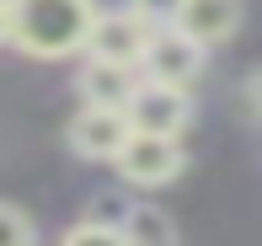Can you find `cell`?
<instances>
[{
  "instance_id": "obj_7",
  "label": "cell",
  "mask_w": 262,
  "mask_h": 246,
  "mask_svg": "<svg viewBox=\"0 0 262 246\" xmlns=\"http://www.w3.org/2000/svg\"><path fill=\"white\" fill-rule=\"evenodd\" d=\"M171 27L187 32L198 49H214V43L235 38V27H241V0H182Z\"/></svg>"
},
{
  "instance_id": "obj_9",
  "label": "cell",
  "mask_w": 262,
  "mask_h": 246,
  "mask_svg": "<svg viewBox=\"0 0 262 246\" xmlns=\"http://www.w3.org/2000/svg\"><path fill=\"white\" fill-rule=\"evenodd\" d=\"M118 236H123V246H177V225H171L166 209L134 204L123 214V225H118Z\"/></svg>"
},
{
  "instance_id": "obj_13",
  "label": "cell",
  "mask_w": 262,
  "mask_h": 246,
  "mask_svg": "<svg viewBox=\"0 0 262 246\" xmlns=\"http://www.w3.org/2000/svg\"><path fill=\"white\" fill-rule=\"evenodd\" d=\"M59 246H123V236H118V230H107V225H86V219H80V225L70 230Z\"/></svg>"
},
{
  "instance_id": "obj_12",
  "label": "cell",
  "mask_w": 262,
  "mask_h": 246,
  "mask_svg": "<svg viewBox=\"0 0 262 246\" xmlns=\"http://www.w3.org/2000/svg\"><path fill=\"white\" fill-rule=\"evenodd\" d=\"M177 11H182V0H134V16L145 27H171Z\"/></svg>"
},
{
  "instance_id": "obj_16",
  "label": "cell",
  "mask_w": 262,
  "mask_h": 246,
  "mask_svg": "<svg viewBox=\"0 0 262 246\" xmlns=\"http://www.w3.org/2000/svg\"><path fill=\"white\" fill-rule=\"evenodd\" d=\"M0 6H11V0H0Z\"/></svg>"
},
{
  "instance_id": "obj_2",
  "label": "cell",
  "mask_w": 262,
  "mask_h": 246,
  "mask_svg": "<svg viewBox=\"0 0 262 246\" xmlns=\"http://www.w3.org/2000/svg\"><path fill=\"white\" fill-rule=\"evenodd\" d=\"M123 118L134 134H166L177 139L193 118V97H187V86H161V80H134V91H128L123 102Z\"/></svg>"
},
{
  "instance_id": "obj_8",
  "label": "cell",
  "mask_w": 262,
  "mask_h": 246,
  "mask_svg": "<svg viewBox=\"0 0 262 246\" xmlns=\"http://www.w3.org/2000/svg\"><path fill=\"white\" fill-rule=\"evenodd\" d=\"M134 70L123 64H102V59H86V70H80V97L91 102V107H123L128 91H134Z\"/></svg>"
},
{
  "instance_id": "obj_14",
  "label": "cell",
  "mask_w": 262,
  "mask_h": 246,
  "mask_svg": "<svg viewBox=\"0 0 262 246\" xmlns=\"http://www.w3.org/2000/svg\"><path fill=\"white\" fill-rule=\"evenodd\" d=\"M241 107H246V123L257 118V75H246V86H241Z\"/></svg>"
},
{
  "instance_id": "obj_11",
  "label": "cell",
  "mask_w": 262,
  "mask_h": 246,
  "mask_svg": "<svg viewBox=\"0 0 262 246\" xmlns=\"http://www.w3.org/2000/svg\"><path fill=\"white\" fill-rule=\"evenodd\" d=\"M128 209H134V204H128L123 193H97V198L86 204V225H107V230H118Z\"/></svg>"
},
{
  "instance_id": "obj_1",
  "label": "cell",
  "mask_w": 262,
  "mask_h": 246,
  "mask_svg": "<svg viewBox=\"0 0 262 246\" xmlns=\"http://www.w3.org/2000/svg\"><path fill=\"white\" fill-rule=\"evenodd\" d=\"M91 16H97V0H11L6 43L27 59H70L86 43Z\"/></svg>"
},
{
  "instance_id": "obj_5",
  "label": "cell",
  "mask_w": 262,
  "mask_h": 246,
  "mask_svg": "<svg viewBox=\"0 0 262 246\" xmlns=\"http://www.w3.org/2000/svg\"><path fill=\"white\" fill-rule=\"evenodd\" d=\"M145 38H150V27L134 16V11H97L80 49H86L91 59H102V64L134 70V64H139V49H145Z\"/></svg>"
},
{
  "instance_id": "obj_4",
  "label": "cell",
  "mask_w": 262,
  "mask_h": 246,
  "mask_svg": "<svg viewBox=\"0 0 262 246\" xmlns=\"http://www.w3.org/2000/svg\"><path fill=\"white\" fill-rule=\"evenodd\" d=\"M182 166H187L182 145L166 139V134H128L123 150H118V171H123L128 182H139V187H166V182H177V177H182Z\"/></svg>"
},
{
  "instance_id": "obj_10",
  "label": "cell",
  "mask_w": 262,
  "mask_h": 246,
  "mask_svg": "<svg viewBox=\"0 0 262 246\" xmlns=\"http://www.w3.org/2000/svg\"><path fill=\"white\" fill-rule=\"evenodd\" d=\"M0 246H38V230L16 204H0Z\"/></svg>"
},
{
  "instance_id": "obj_15",
  "label": "cell",
  "mask_w": 262,
  "mask_h": 246,
  "mask_svg": "<svg viewBox=\"0 0 262 246\" xmlns=\"http://www.w3.org/2000/svg\"><path fill=\"white\" fill-rule=\"evenodd\" d=\"M0 43H6V6H0Z\"/></svg>"
},
{
  "instance_id": "obj_6",
  "label": "cell",
  "mask_w": 262,
  "mask_h": 246,
  "mask_svg": "<svg viewBox=\"0 0 262 246\" xmlns=\"http://www.w3.org/2000/svg\"><path fill=\"white\" fill-rule=\"evenodd\" d=\"M70 150L75 155H86V161H118V150H123V139L134 134L123 118V107H80L75 118H70Z\"/></svg>"
},
{
  "instance_id": "obj_3",
  "label": "cell",
  "mask_w": 262,
  "mask_h": 246,
  "mask_svg": "<svg viewBox=\"0 0 262 246\" xmlns=\"http://www.w3.org/2000/svg\"><path fill=\"white\" fill-rule=\"evenodd\" d=\"M134 70H145V80H161V86H193L204 70V49L177 27H150Z\"/></svg>"
}]
</instances>
